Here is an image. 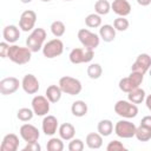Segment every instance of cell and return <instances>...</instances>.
Listing matches in <instances>:
<instances>
[{
  "mask_svg": "<svg viewBox=\"0 0 151 151\" xmlns=\"http://www.w3.org/2000/svg\"><path fill=\"white\" fill-rule=\"evenodd\" d=\"M7 58L17 65H25V64L29 63V60L32 58V51L28 47L12 45V46H9Z\"/></svg>",
  "mask_w": 151,
  "mask_h": 151,
  "instance_id": "cell-1",
  "label": "cell"
},
{
  "mask_svg": "<svg viewBox=\"0 0 151 151\" xmlns=\"http://www.w3.org/2000/svg\"><path fill=\"white\" fill-rule=\"evenodd\" d=\"M46 40V31L44 28H34L31 34L26 39V47H28L32 52H38L42 50L44 42Z\"/></svg>",
  "mask_w": 151,
  "mask_h": 151,
  "instance_id": "cell-2",
  "label": "cell"
},
{
  "mask_svg": "<svg viewBox=\"0 0 151 151\" xmlns=\"http://www.w3.org/2000/svg\"><path fill=\"white\" fill-rule=\"evenodd\" d=\"M59 87L61 88L63 93L70 94V96H77L81 92V83L79 79L73 78V77H68V76H64L59 79Z\"/></svg>",
  "mask_w": 151,
  "mask_h": 151,
  "instance_id": "cell-3",
  "label": "cell"
},
{
  "mask_svg": "<svg viewBox=\"0 0 151 151\" xmlns=\"http://www.w3.org/2000/svg\"><path fill=\"white\" fill-rule=\"evenodd\" d=\"M143 79H144V74L143 73L131 71V73H130L129 77L122 78L119 80V88L123 92L129 93L130 91L139 87V85L143 83Z\"/></svg>",
  "mask_w": 151,
  "mask_h": 151,
  "instance_id": "cell-4",
  "label": "cell"
},
{
  "mask_svg": "<svg viewBox=\"0 0 151 151\" xmlns=\"http://www.w3.org/2000/svg\"><path fill=\"white\" fill-rule=\"evenodd\" d=\"M114 112L123 118H134L138 114V107L130 100H118L114 104Z\"/></svg>",
  "mask_w": 151,
  "mask_h": 151,
  "instance_id": "cell-5",
  "label": "cell"
},
{
  "mask_svg": "<svg viewBox=\"0 0 151 151\" xmlns=\"http://www.w3.org/2000/svg\"><path fill=\"white\" fill-rule=\"evenodd\" d=\"M78 39L85 48L90 50H96L100 42V37L86 28H81L78 31Z\"/></svg>",
  "mask_w": 151,
  "mask_h": 151,
  "instance_id": "cell-6",
  "label": "cell"
},
{
  "mask_svg": "<svg viewBox=\"0 0 151 151\" xmlns=\"http://www.w3.org/2000/svg\"><path fill=\"white\" fill-rule=\"evenodd\" d=\"M94 55V50H90V48H73L68 55L70 61L72 64H83V63H90L93 59Z\"/></svg>",
  "mask_w": 151,
  "mask_h": 151,
  "instance_id": "cell-7",
  "label": "cell"
},
{
  "mask_svg": "<svg viewBox=\"0 0 151 151\" xmlns=\"http://www.w3.org/2000/svg\"><path fill=\"white\" fill-rule=\"evenodd\" d=\"M64 52V44L60 39L55 38V39H52L50 41H47L44 47H42V54L44 57L48 58V59H52V58H57L59 57L61 53Z\"/></svg>",
  "mask_w": 151,
  "mask_h": 151,
  "instance_id": "cell-8",
  "label": "cell"
},
{
  "mask_svg": "<svg viewBox=\"0 0 151 151\" xmlns=\"http://www.w3.org/2000/svg\"><path fill=\"white\" fill-rule=\"evenodd\" d=\"M137 126L130 120H118L114 125V133L120 138H132L136 134Z\"/></svg>",
  "mask_w": 151,
  "mask_h": 151,
  "instance_id": "cell-9",
  "label": "cell"
},
{
  "mask_svg": "<svg viewBox=\"0 0 151 151\" xmlns=\"http://www.w3.org/2000/svg\"><path fill=\"white\" fill-rule=\"evenodd\" d=\"M50 100L46 96H35L32 99V110L37 116H46L50 112Z\"/></svg>",
  "mask_w": 151,
  "mask_h": 151,
  "instance_id": "cell-10",
  "label": "cell"
},
{
  "mask_svg": "<svg viewBox=\"0 0 151 151\" xmlns=\"http://www.w3.org/2000/svg\"><path fill=\"white\" fill-rule=\"evenodd\" d=\"M37 21V13L32 9H26L21 13L20 19H19V27L24 32H29L34 28Z\"/></svg>",
  "mask_w": 151,
  "mask_h": 151,
  "instance_id": "cell-11",
  "label": "cell"
},
{
  "mask_svg": "<svg viewBox=\"0 0 151 151\" xmlns=\"http://www.w3.org/2000/svg\"><path fill=\"white\" fill-rule=\"evenodd\" d=\"M19 86H21V83L15 77H7L0 80V93L4 96L13 94L18 91Z\"/></svg>",
  "mask_w": 151,
  "mask_h": 151,
  "instance_id": "cell-12",
  "label": "cell"
},
{
  "mask_svg": "<svg viewBox=\"0 0 151 151\" xmlns=\"http://www.w3.org/2000/svg\"><path fill=\"white\" fill-rule=\"evenodd\" d=\"M151 67V57L147 53H142L137 57L136 61L131 66V71L145 74Z\"/></svg>",
  "mask_w": 151,
  "mask_h": 151,
  "instance_id": "cell-13",
  "label": "cell"
},
{
  "mask_svg": "<svg viewBox=\"0 0 151 151\" xmlns=\"http://www.w3.org/2000/svg\"><path fill=\"white\" fill-rule=\"evenodd\" d=\"M19 133L21 136V138L26 142V143H29V142H35L39 139L40 137V133H39V130L32 125V124H24L20 126V130H19Z\"/></svg>",
  "mask_w": 151,
  "mask_h": 151,
  "instance_id": "cell-14",
  "label": "cell"
},
{
  "mask_svg": "<svg viewBox=\"0 0 151 151\" xmlns=\"http://www.w3.org/2000/svg\"><path fill=\"white\" fill-rule=\"evenodd\" d=\"M21 87L26 93L35 94L39 91V87H40L39 80L33 74H26V76H24V78L21 80Z\"/></svg>",
  "mask_w": 151,
  "mask_h": 151,
  "instance_id": "cell-15",
  "label": "cell"
},
{
  "mask_svg": "<svg viewBox=\"0 0 151 151\" xmlns=\"http://www.w3.org/2000/svg\"><path fill=\"white\" fill-rule=\"evenodd\" d=\"M41 127H42V132L46 134V136H53L57 130L59 129L58 126V119L54 117V116H45L44 119H42V123H41Z\"/></svg>",
  "mask_w": 151,
  "mask_h": 151,
  "instance_id": "cell-16",
  "label": "cell"
},
{
  "mask_svg": "<svg viewBox=\"0 0 151 151\" xmlns=\"http://www.w3.org/2000/svg\"><path fill=\"white\" fill-rule=\"evenodd\" d=\"M19 147V137L14 133H8L1 142V151H17Z\"/></svg>",
  "mask_w": 151,
  "mask_h": 151,
  "instance_id": "cell-17",
  "label": "cell"
},
{
  "mask_svg": "<svg viewBox=\"0 0 151 151\" xmlns=\"http://www.w3.org/2000/svg\"><path fill=\"white\" fill-rule=\"evenodd\" d=\"M111 9L119 17H126L131 13V5L127 0H113Z\"/></svg>",
  "mask_w": 151,
  "mask_h": 151,
  "instance_id": "cell-18",
  "label": "cell"
},
{
  "mask_svg": "<svg viewBox=\"0 0 151 151\" xmlns=\"http://www.w3.org/2000/svg\"><path fill=\"white\" fill-rule=\"evenodd\" d=\"M2 37L8 44H14L20 38V29L15 25H7L2 31Z\"/></svg>",
  "mask_w": 151,
  "mask_h": 151,
  "instance_id": "cell-19",
  "label": "cell"
},
{
  "mask_svg": "<svg viewBox=\"0 0 151 151\" xmlns=\"http://www.w3.org/2000/svg\"><path fill=\"white\" fill-rule=\"evenodd\" d=\"M99 37L105 41V42H111L116 38V28L112 25H103L99 28Z\"/></svg>",
  "mask_w": 151,
  "mask_h": 151,
  "instance_id": "cell-20",
  "label": "cell"
},
{
  "mask_svg": "<svg viewBox=\"0 0 151 151\" xmlns=\"http://www.w3.org/2000/svg\"><path fill=\"white\" fill-rule=\"evenodd\" d=\"M58 132H59V136L63 140H71L74 138V134H76V129L72 124L70 123H64L59 126L58 129Z\"/></svg>",
  "mask_w": 151,
  "mask_h": 151,
  "instance_id": "cell-21",
  "label": "cell"
},
{
  "mask_svg": "<svg viewBox=\"0 0 151 151\" xmlns=\"http://www.w3.org/2000/svg\"><path fill=\"white\" fill-rule=\"evenodd\" d=\"M86 145L92 149V150H97V149H100L101 145H103V136L98 132H92V133H88L86 136Z\"/></svg>",
  "mask_w": 151,
  "mask_h": 151,
  "instance_id": "cell-22",
  "label": "cell"
},
{
  "mask_svg": "<svg viewBox=\"0 0 151 151\" xmlns=\"http://www.w3.org/2000/svg\"><path fill=\"white\" fill-rule=\"evenodd\" d=\"M61 88L59 87V85H50L46 88V97L51 103H58L61 98Z\"/></svg>",
  "mask_w": 151,
  "mask_h": 151,
  "instance_id": "cell-23",
  "label": "cell"
},
{
  "mask_svg": "<svg viewBox=\"0 0 151 151\" xmlns=\"http://www.w3.org/2000/svg\"><path fill=\"white\" fill-rule=\"evenodd\" d=\"M71 112L74 117H84L87 113V104L83 100H76L72 103Z\"/></svg>",
  "mask_w": 151,
  "mask_h": 151,
  "instance_id": "cell-24",
  "label": "cell"
},
{
  "mask_svg": "<svg viewBox=\"0 0 151 151\" xmlns=\"http://www.w3.org/2000/svg\"><path fill=\"white\" fill-rule=\"evenodd\" d=\"M145 97H146L145 91L143 88H140V87H137V88H134V90H132V91H130L127 93V99L133 104L143 103L145 100Z\"/></svg>",
  "mask_w": 151,
  "mask_h": 151,
  "instance_id": "cell-25",
  "label": "cell"
},
{
  "mask_svg": "<svg viewBox=\"0 0 151 151\" xmlns=\"http://www.w3.org/2000/svg\"><path fill=\"white\" fill-rule=\"evenodd\" d=\"M98 132L103 136V137H107L113 132V124L110 119H103L98 123Z\"/></svg>",
  "mask_w": 151,
  "mask_h": 151,
  "instance_id": "cell-26",
  "label": "cell"
},
{
  "mask_svg": "<svg viewBox=\"0 0 151 151\" xmlns=\"http://www.w3.org/2000/svg\"><path fill=\"white\" fill-rule=\"evenodd\" d=\"M134 137L139 140V142H149L151 139V129L146 127L144 125H139L136 130V134Z\"/></svg>",
  "mask_w": 151,
  "mask_h": 151,
  "instance_id": "cell-27",
  "label": "cell"
},
{
  "mask_svg": "<svg viewBox=\"0 0 151 151\" xmlns=\"http://www.w3.org/2000/svg\"><path fill=\"white\" fill-rule=\"evenodd\" d=\"M111 11V4L107 0H97L94 4V12L99 15H106Z\"/></svg>",
  "mask_w": 151,
  "mask_h": 151,
  "instance_id": "cell-28",
  "label": "cell"
},
{
  "mask_svg": "<svg viewBox=\"0 0 151 151\" xmlns=\"http://www.w3.org/2000/svg\"><path fill=\"white\" fill-rule=\"evenodd\" d=\"M50 28H51L52 34H53L54 37H57V38L63 37V35L65 34V31H66L65 24H64L63 21H60V20L53 21V22L51 24V27H50Z\"/></svg>",
  "mask_w": 151,
  "mask_h": 151,
  "instance_id": "cell-29",
  "label": "cell"
},
{
  "mask_svg": "<svg viewBox=\"0 0 151 151\" xmlns=\"http://www.w3.org/2000/svg\"><path fill=\"white\" fill-rule=\"evenodd\" d=\"M85 24L90 28H97L101 26V18L97 13H91L85 18Z\"/></svg>",
  "mask_w": 151,
  "mask_h": 151,
  "instance_id": "cell-30",
  "label": "cell"
},
{
  "mask_svg": "<svg viewBox=\"0 0 151 151\" xmlns=\"http://www.w3.org/2000/svg\"><path fill=\"white\" fill-rule=\"evenodd\" d=\"M101 73H103V68L99 64H90L88 67H87V76L91 78V79H98L101 77Z\"/></svg>",
  "mask_w": 151,
  "mask_h": 151,
  "instance_id": "cell-31",
  "label": "cell"
},
{
  "mask_svg": "<svg viewBox=\"0 0 151 151\" xmlns=\"http://www.w3.org/2000/svg\"><path fill=\"white\" fill-rule=\"evenodd\" d=\"M48 151H63L64 150V143L61 140V138H54L52 137L46 145Z\"/></svg>",
  "mask_w": 151,
  "mask_h": 151,
  "instance_id": "cell-32",
  "label": "cell"
},
{
  "mask_svg": "<svg viewBox=\"0 0 151 151\" xmlns=\"http://www.w3.org/2000/svg\"><path fill=\"white\" fill-rule=\"evenodd\" d=\"M34 116V112L32 109H28V107H22V109H19L18 112H17V117L19 120L21 122H28L33 118Z\"/></svg>",
  "mask_w": 151,
  "mask_h": 151,
  "instance_id": "cell-33",
  "label": "cell"
},
{
  "mask_svg": "<svg viewBox=\"0 0 151 151\" xmlns=\"http://www.w3.org/2000/svg\"><path fill=\"white\" fill-rule=\"evenodd\" d=\"M129 20L125 18V17H118L114 19L113 21V27L116 28V31H120V32H124L129 28Z\"/></svg>",
  "mask_w": 151,
  "mask_h": 151,
  "instance_id": "cell-34",
  "label": "cell"
},
{
  "mask_svg": "<svg viewBox=\"0 0 151 151\" xmlns=\"http://www.w3.org/2000/svg\"><path fill=\"white\" fill-rule=\"evenodd\" d=\"M68 150L70 151H83L84 150V143L81 139L78 138H73L71 139L70 144H68Z\"/></svg>",
  "mask_w": 151,
  "mask_h": 151,
  "instance_id": "cell-35",
  "label": "cell"
},
{
  "mask_svg": "<svg viewBox=\"0 0 151 151\" xmlns=\"http://www.w3.org/2000/svg\"><path fill=\"white\" fill-rule=\"evenodd\" d=\"M106 150H107V151H122V150H126V147L123 145L122 142L114 139V140H111V142L107 144Z\"/></svg>",
  "mask_w": 151,
  "mask_h": 151,
  "instance_id": "cell-36",
  "label": "cell"
},
{
  "mask_svg": "<svg viewBox=\"0 0 151 151\" xmlns=\"http://www.w3.org/2000/svg\"><path fill=\"white\" fill-rule=\"evenodd\" d=\"M41 150V146L40 144L38 143V140L35 142H29L26 144V146L24 147V151H40Z\"/></svg>",
  "mask_w": 151,
  "mask_h": 151,
  "instance_id": "cell-37",
  "label": "cell"
},
{
  "mask_svg": "<svg viewBox=\"0 0 151 151\" xmlns=\"http://www.w3.org/2000/svg\"><path fill=\"white\" fill-rule=\"evenodd\" d=\"M8 50H9V44L7 41L0 42V57L1 58H7Z\"/></svg>",
  "mask_w": 151,
  "mask_h": 151,
  "instance_id": "cell-38",
  "label": "cell"
},
{
  "mask_svg": "<svg viewBox=\"0 0 151 151\" xmlns=\"http://www.w3.org/2000/svg\"><path fill=\"white\" fill-rule=\"evenodd\" d=\"M140 125H144V126L151 129V116H145V117H143L142 120H140Z\"/></svg>",
  "mask_w": 151,
  "mask_h": 151,
  "instance_id": "cell-39",
  "label": "cell"
},
{
  "mask_svg": "<svg viewBox=\"0 0 151 151\" xmlns=\"http://www.w3.org/2000/svg\"><path fill=\"white\" fill-rule=\"evenodd\" d=\"M145 104H146V107L149 109V111H151V94L145 97Z\"/></svg>",
  "mask_w": 151,
  "mask_h": 151,
  "instance_id": "cell-40",
  "label": "cell"
},
{
  "mask_svg": "<svg viewBox=\"0 0 151 151\" xmlns=\"http://www.w3.org/2000/svg\"><path fill=\"white\" fill-rule=\"evenodd\" d=\"M137 2L140 5V6H147L151 4V0H137Z\"/></svg>",
  "mask_w": 151,
  "mask_h": 151,
  "instance_id": "cell-41",
  "label": "cell"
},
{
  "mask_svg": "<svg viewBox=\"0 0 151 151\" xmlns=\"http://www.w3.org/2000/svg\"><path fill=\"white\" fill-rule=\"evenodd\" d=\"M20 1H21L22 4H29V2L32 1V0H20Z\"/></svg>",
  "mask_w": 151,
  "mask_h": 151,
  "instance_id": "cell-42",
  "label": "cell"
},
{
  "mask_svg": "<svg viewBox=\"0 0 151 151\" xmlns=\"http://www.w3.org/2000/svg\"><path fill=\"white\" fill-rule=\"evenodd\" d=\"M41 1H44V2H48V1H51V0H41Z\"/></svg>",
  "mask_w": 151,
  "mask_h": 151,
  "instance_id": "cell-43",
  "label": "cell"
},
{
  "mask_svg": "<svg viewBox=\"0 0 151 151\" xmlns=\"http://www.w3.org/2000/svg\"><path fill=\"white\" fill-rule=\"evenodd\" d=\"M149 73H150V77H151V67H150V70H149Z\"/></svg>",
  "mask_w": 151,
  "mask_h": 151,
  "instance_id": "cell-44",
  "label": "cell"
},
{
  "mask_svg": "<svg viewBox=\"0 0 151 151\" xmlns=\"http://www.w3.org/2000/svg\"><path fill=\"white\" fill-rule=\"evenodd\" d=\"M63 1H72V0H63Z\"/></svg>",
  "mask_w": 151,
  "mask_h": 151,
  "instance_id": "cell-45",
  "label": "cell"
}]
</instances>
